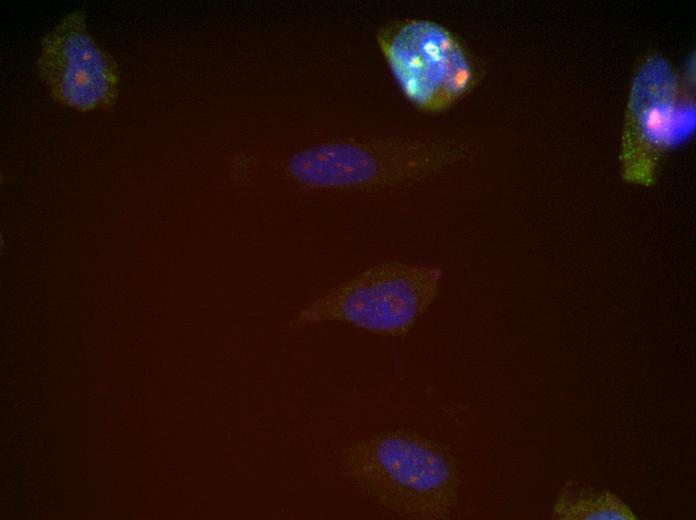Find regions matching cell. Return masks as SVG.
<instances>
[{"mask_svg": "<svg viewBox=\"0 0 696 520\" xmlns=\"http://www.w3.org/2000/svg\"><path fill=\"white\" fill-rule=\"evenodd\" d=\"M553 518L634 520L637 516L614 493L570 482L563 487L554 503Z\"/></svg>", "mask_w": 696, "mask_h": 520, "instance_id": "obj_7", "label": "cell"}, {"mask_svg": "<svg viewBox=\"0 0 696 520\" xmlns=\"http://www.w3.org/2000/svg\"><path fill=\"white\" fill-rule=\"evenodd\" d=\"M35 67L62 106L87 112L107 110L117 101L118 65L88 31L83 9L70 11L44 35Z\"/></svg>", "mask_w": 696, "mask_h": 520, "instance_id": "obj_6", "label": "cell"}, {"mask_svg": "<svg viewBox=\"0 0 696 520\" xmlns=\"http://www.w3.org/2000/svg\"><path fill=\"white\" fill-rule=\"evenodd\" d=\"M469 155L467 143L452 137H341L298 149L282 170L311 189L376 191L422 182Z\"/></svg>", "mask_w": 696, "mask_h": 520, "instance_id": "obj_1", "label": "cell"}, {"mask_svg": "<svg viewBox=\"0 0 696 520\" xmlns=\"http://www.w3.org/2000/svg\"><path fill=\"white\" fill-rule=\"evenodd\" d=\"M376 41L402 93L424 112L450 109L477 82L470 52L450 29L435 21H390L379 28Z\"/></svg>", "mask_w": 696, "mask_h": 520, "instance_id": "obj_4", "label": "cell"}, {"mask_svg": "<svg viewBox=\"0 0 696 520\" xmlns=\"http://www.w3.org/2000/svg\"><path fill=\"white\" fill-rule=\"evenodd\" d=\"M442 278L438 266L383 262L321 294L296 315L293 324L304 327L335 321L400 336L433 304Z\"/></svg>", "mask_w": 696, "mask_h": 520, "instance_id": "obj_3", "label": "cell"}, {"mask_svg": "<svg viewBox=\"0 0 696 520\" xmlns=\"http://www.w3.org/2000/svg\"><path fill=\"white\" fill-rule=\"evenodd\" d=\"M677 72L659 54L645 57L633 76L620 144L625 181L651 186L669 148L691 128L690 107L683 105Z\"/></svg>", "mask_w": 696, "mask_h": 520, "instance_id": "obj_5", "label": "cell"}, {"mask_svg": "<svg viewBox=\"0 0 696 520\" xmlns=\"http://www.w3.org/2000/svg\"><path fill=\"white\" fill-rule=\"evenodd\" d=\"M342 468L379 506L409 519H444L454 510L459 474L452 455L409 431L375 435L347 448Z\"/></svg>", "mask_w": 696, "mask_h": 520, "instance_id": "obj_2", "label": "cell"}]
</instances>
